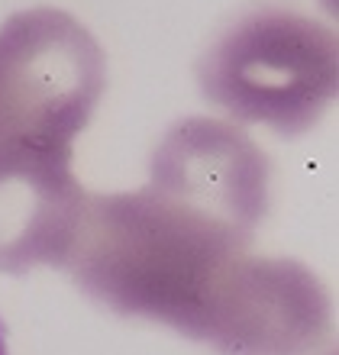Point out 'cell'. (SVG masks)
Wrapping results in <instances>:
<instances>
[{
    "label": "cell",
    "instance_id": "6da1fadb",
    "mask_svg": "<svg viewBox=\"0 0 339 355\" xmlns=\"http://www.w3.org/2000/svg\"><path fill=\"white\" fill-rule=\"evenodd\" d=\"M265 214L262 149L229 123L181 120L146 187L85 197L65 268L113 313L223 355H313L330 333V300L301 262L249 255Z\"/></svg>",
    "mask_w": 339,
    "mask_h": 355
},
{
    "label": "cell",
    "instance_id": "7a4b0ae2",
    "mask_svg": "<svg viewBox=\"0 0 339 355\" xmlns=\"http://www.w3.org/2000/svg\"><path fill=\"white\" fill-rule=\"evenodd\" d=\"M204 97L239 123L304 136L336 97V36L291 3L243 10L198 65Z\"/></svg>",
    "mask_w": 339,
    "mask_h": 355
},
{
    "label": "cell",
    "instance_id": "3957f363",
    "mask_svg": "<svg viewBox=\"0 0 339 355\" xmlns=\"http://www.w3.org/2000/svg\"><path fill=\"white\" fill-rule=\"evenodd\" d=\"M104 85V49L71 13H13L0 26V159H71V142L91 123Z\"/></svg>",
    "mask_w": 339,
    "mask_h": 355
},
{
    "label": "cell",
    "instance_id": "277c9868",
    "mask_svg": "<svg viewBox=\"0 0 339 355\" xmlns=\"http://www.w3.org/2000/svg\"><path fill=\"white\" fill-rule=\"evenodd\" d=\"M87 191L71 159H0V271L26 275L36 265L65 268Z\"/></svg>",
    "mask_w": 339,
    "mask_h": 355
},
{
    "label": "cell",
    "instance_id": "5b68a950",
    "mask_svg": "<svg viewBox=\"0 0 339 355\" xmlns=\"http://www.w3.org/2000/svg\"><path fill=\"white\" fill-rule=\"evenodd\" d=\"M0 355H10V349H7V333H3V323H0Z\"/></svg>",
    "mask_w": 339,
    "mask_h": 355
}]
</instances>
